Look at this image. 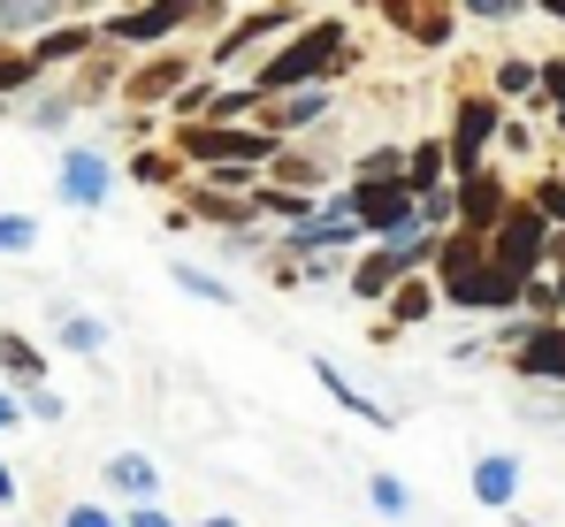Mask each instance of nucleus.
<instances>
[{
  "instance_id": "obj_1",
  "label": "nucleus",
  "mask_w": 565,
  "mask_h": 527,
  "mask_svg": "<svg viewBox=\"0 0 565 527\" xmlns=\"http://www.w3.org/2000/svg\"><path fill=\"white\" fill-rule=\"evenodd\" d=\"M436 291L451 306H467V314H512L527 298V275H512V267L489 253V230L451 222L444 245H436Z\"/></svg>"
},
{
  "instance_id": "obj_2",
  "label": "nucleus",
  "mask_w": 565,
  "mask_h": 527,
  "mask_svg": "<svg viewBox=\"0 0 565 527\" xmlns=\"http://www.w3.org/2000/svg\"><path fill=\"white\" fill-rule=\"evenodd\" d=\"M329 70H352V46H344V23H337V15H321V23H298V31L282 39L276 54L260 62V77H253V85L276 99V92H290V85H321Z\"/></svg>"
},
{
  "instance_id": "obj_3",
  "label": "nucleus",
  "mask_w": 565,
  "mask_h": 527,
  "mask_svg": "<svg viewBox=\"0 0 565 527\" xmlns=\"http://www.w3.org/2000/svg\"><path fill=\"white\" fill-rule=\"evenodd\" d=\"M177 154H184L191 169H230V161H253V169H268L282 154V130L268 123H177Z\"/></svg>"
},
{
  "instance_id": "obj_4",
  "label": "nucleus",
  "mask_w": 565,
  "mask_h": 527,
  "mask_svg": "<svg viewBox=\"0 0 565 527\" xmlns=\"http://www.w3.org/2000/svg\"><path fill=\"white\" fill-rule=\"evenodd\" d=\"M352 214H360V230L375 238V245H413V238H428V222H420V191L397 176V183H352Z\"/></svg>"
},
{
  "instance_id": "obj_5",
  "label": "nucleus",
  "mask_w": 565,
  "mask_h": 527,
  "mask_svg": "<svg viewBox=\"0 0 565 527\" xmlns=\"http://www.w3.org/2000/svg\"><path fill=\"white\" fill-rule=\"evenodd\" d=\"M551 238H558V222H551L535 199H512V207L497 214V230H489V253L512 267V275H543V261H551Z\"/></svg>"
},
{
  "instance_id": "obj_6",
  "label": "nucleus",
  "mask_w": 565,
  "mask_h": 527,
  "mask_svg": "<svg viewBox=\"0 0 565 527\" xmlns=\"http://www.w3.org/2000/svg\"><path fill=\"white\" fill-rule=\"evenodd\" d=\"M199 15H206L199 0H138V8H115L99 39H115V46H161L169 31H184Z\"/></svg>"
},
{
  "instance_id": "obj_7",
  "label": "nucleus",
  "mask_w": 565,
  "mask_h": 527,
  "mask_svg": "<svg viewBox=\"0 0 565 527\" xmlns=\"http://www.w3.org/2000/svg\"><path fill=\"white\" fill-rule=\"evenodd\" d=\"M375 15L390 31H405L413 46H451V31H459V0H375Z\"/></svg>"
},
{
  "instance_id": "obj_8",
  "label": "nucleus",
  "mask_w": 565,
  "mask_h": 527,
  "mask_svg": "<svg viewBox=\"0 0 565 527\" xmlns=\"http://www.w3.org/2000/svg\"><path fill=\"white\" fill-rule=\"evenodd\" d=\"M54 191H62V207H107L115 199V169H107V154H93V146H70L62 154V169H54Z\"/></svg>"
},
{
  "instance_id": "obj_9",
  "label": "nucleus",
  "mask_w": 565,
  "mask_h": 527,
  "mask_svg": "<svg viewBox=\"0 0 565 527\" xmlns=\"http://www.w3.org/2000/svg\"><path fill=\"white\" fill-rule=\"evenodd\" d=\"M504 130L497 99H459V123H451V176H467L489 161V138Z\"/></svg>"
},
{
  "instance_id": "obj_10",
  "label": "nucleus",
  "mask_w": 565,
  "mask_h": 527,
  "mask_svg": "<svg viewBox=\"0 0 565 527\" xmlns=\"http://www.w3.org/2000/svg\"><path fill=\"white\" fill-rule=\"evenodd\" d=\"M512 367H520L527 382H565V322H535V329H520Z\"/></svg>"
},
{
  "instance_id": "obj_11",
  "label": "nucleus",
  "mask_w": 565,
  "mask_h": 527,
  "mask_svg": "<svg viewBox=\"0 0 565 527\" xmlns=\"http://www.w3.org/2000/svg\"><path fill=\"white\" fill-rule=\"evenodd\" d=\"M184 85H191V54H153L146 70H130L122 99H130V107H161V99H177Z\"/></svg>"
},
{
  "instance_id": "obj_12",
  "label": "nucleus",
  "mask_w": 565,
  "mask_h": 527,
  "mask_svg": "<svg viewBox=\"0 0 565 527\" xmlns=\"http://www.w3.org/2000/svg\"><path fill=\"white\" fill-rule=\"evenodd\" d=\"M504 207H512V199H504V176L497 169H467L459 176V222H467V230H497Z\"/></svg>"
},
{
  "instance_id": "obj_13",
  "label": "nucleus",
  "mask_w": 565,
  "mask_h": 527,
  "mask_svg": "<svg viewBox=\"0 0 565 527\" xmlns=\"http://www.w3.org/2000/svg\"><path fill=\"white\" fill-rule=\"evenodd\" d=\"M93 46H99V31H93V23H77V15H70V23H46L31 54H39V70H70V62H85Z\"/></svg>"
},
{
  "instance_id": "obj_14",
  "label": "nucleus",
  "mask_w": 565,
  "mask_h": 527,
  "mask_svg": "<svg viewBox=\"0 0 565 527\" xmlns=\"http://www.w3.org/2000/svg\"><path fill=\"white\" fill-rule=\"evenodd\" d=\"M321 115H329V92H321V85H290V92L268 99V115H260V123L290 138V130H306V123H321Z\"/></svg>"
},
{
  "instance_id": "obj_15",
  "label": "nucleus",
  "mask_w": 565,
  "mask_h": 527,
  "mask_svg": "<svg viewBox=\"0 0 565 527\" xmlns=\"http://www.w3.org/2000/svg\"><path fill=\"white\" fill-rule=\"evenodd\" d=\"M276 31H298L290 23V8H260V15H245V23H230L222 31V46H214V62H245L260 39H276Z\"/></svg>"
},
{
  "instance_id": "obj_16",
  "label": "nucleus",
  "mask_w": 565,
  "mask_h": 527,
  "mask_svg": "<svg viewBox=\"0 0 565 527\" xmlns=\"http://www.w3.org/2000/svg\"><path fill=\"white\" fill-rule=\"evenodd\" d=\"M473 497L504 513V505L520 497V459H512V451H481V459H473Z\"/></svg>"
},
{
  "instance_id": "obj_17",
  "label": "nucleus",
  "mask_w": 565,
  "mask_h": 527,
  "mask_svg": "<svg viewBox=\"0 0 565 527\" xmlns=\"http://www.w3.org/2000/svg\"><path fill=\"white\" fill-rule=\"evenodd\" d=\"M99 474H107V489H115V497H130V505H146V497L161 489V474H153V459H146V451H115Z\"/></svg>"
},
{
  "instance_id": "obj_18",
  "label": "nucleus",
  "mask_w": 565,
  "mask_h": 527,
  "mask_svg": "<svg viewBox=\"0 0 565 527\" xmlns=\"http://www.w3.org/2000/svg\"><path fill=\"white\" fill-rule=\"evenodd\" d=\"M70 8H85V0H0V39H23V31H46V23H62Z\"/></svg>"
},
{
  "instance_id": "obj_19",
  "label": "nucleus",
  "mask_w": 565,
  "mask_h": 527,
  "mask_svg": "<svg viewBox=\"0 0 565 527\" xmlns=\"http://www.w3.org/2000/svg\"><path fill=\"white\" fill-rule=\"evenodd\" d=\"M444 169H451V138H420L413 154H405V183L428 199V191H444Z\"/></svg>"
},
{
  "instance_id": "obj_20",
  "label": "nucleus",
  "mask_w": 565,
  "mask_h": 527,
  "mask_svg": "<svg viewBox=\"0 0 565 527\" xmlns=\"http://www.w3.org/2000/svg\"><path fill=\"white\" fill-rule=\"evenodd\" d=\"M313 382H321V390H329V398H337L344 413H360V421H375V429H390V421H397V413H382L367 390H352V382H344V375H337L329 359H313Z\"/></svg>"
},
{
  "instance_id": "obj_21",
  "label": "nucleus",
  "mask_w": 565,
  "mask_h": 527,
  "mask_svg": "<svg viewBox=\"0 0 565 527\" xmlns=\"http://www.w3.org/2000/svg\"><path fill=\"white\" fill-rule=\"evenodd\" d=\"M0 367H8V382H46V351L31 345V337H15V329H0Z\"/></svg>"
},
{
  "instance_id": "obj_22",
  "label": "nucleus",
  "mask_w": 565,
  "mask_h": 527,
  "mask_svg": "<svg viewBox=\"0 0 565 527\" xmlns=\"http://www.w3.org/2000/svg\"><path fill=\"white\" fill-rule=\"evenodd\" d=\"M191 207H199L206 222H253V214H260V191H253V199H237V191H222V183H199V191H191Z\"/></svg>"
},
{
  "instance_id": "obj_23",
  "label": "nucleus",
  "mask_w": 565,
  "mask_h": 527,
  "mask_svg": "<svg viewBox=\"0 0 565 527\" xmlns=\"http://www.w3.org/2000/svg\"><path fill=\"white\" fill-rule=\"evenodd\" d=\"M436 298H444V291H436V283H420V267H413V275L390 291V322H397V329H413V322H428V306H436Z\"/></svg>"
},
{
  "instance_id": "obj_24",
  "label": "nucleus",
  "mask_w": 565,
  "mask_h": 527,
  "mask_svg": "<svg viewBox=\"0 0 565 527\" xmlns=\"http://www.w3.org/2000/svg\"><path fill=\"white\" fill-rule=\"evenodd\" d=\"M169 275H177V291H184V298H199V306H237V291H230L222 275H206V267L177 261V267H169Z\"/></svg>"
},
{
  "instance_id": "obj_25",
  "label": "nucleus",
  "mask_w": 565,
  "mask_h": 527,
  "mask_svg": "<svg viewBox=\"0 0 565 527\" xmlns=\"http://www.w3.org/2000/svg\"><path fill=\"white\" fill-rule=\"evenodd\" d=\"M31 77H39V54L31 46H0V99H23Z\"/></svg>"
},
{
  "instance_id": "obj_26",
  "label": "nucleus",
  "mask_w": 565,
  "mask_h": 527,
  "mask_svg": "<svg viewBox=\"0 0 565 527\" xmlns=\"http://www.w3.org/2000/svg\"><path fill=\"white\" fill-rule=\"evenodd\" d=\"M70 115H77V92H39V99L23 107L31 130H70Z\"/></svg>"
},
{
  "instance_id": "obj_27",
  "label": "nucleus",
  "mask_w": 565,
  "mask_h": 527,
  "mask_svg": "<svg viewBox=\"0 0 565 527\" xmlns=\"http://www.w3.org/2000/svg\"><path fill=\"white\" fill-rule=\"evenodd\" d=\"M177 169H184V154H130V183H146V191L177 183Z\"/></svg>"
},
{
  "instance_id": "obj_28",
  "label": "nucleus",
  "mask_w": 565,
  "mask_h": 527,
  "mask_svg": "<svg viewBox=\"0 0 565 527\" xmlns=\"http://www.w3.org/2000/svg\"><path fill=\"white\" fill-rule=\"evenodd\" d=\"M107 345V322L93 314H62V351H99Z\"/></svg>"
},
{
  "instance_id": "obj_29",
  "label": "nucleus",
  "mask_w": 565,
  "mask_h": 527,
  "mask_svg": "<svg viewBox=\"0 0 565 527\" xmlns=\"http://www.w3.org/2000/svg\"><path fill=\"white\" fill-rule=\"evenodd\" d=\"M31 245H39V222H31V214H0V253L15 261V253H31Z\"/></svg>"
},
{
  "instance_id": "obj_30",
  "label": "nucleus",
  "mask_w": 565,
  "mask_h": 527,
  "mask_svg": "<svg viewBox=\"0 0 565 527\" xmlns=\"http://www.w3.org/2000/svg\"><path fill=\"white\" fill-rule=\"evenodd\" d=\"M268 169H276V183H290V191H321V169H313V161H298V154H276Z\"/></svg>"
},
{
  "instance_id": "obj_31",
  "label": "nucleus",
  "mask_w": 565,
  "mask_h": 527,
  "mask_svg": "<svg viewBox=\"0 0 565 527\" xmlns=\"http://www.w3.org/2000/svg\"><path fill=\"white\" fill-rule=\"evenodd\" d=\"M397 176H405V154H397V146H375V154L360 161V183H397Z\"/></svg>"
},
{
  "instance_id": "obj_32",
  "label": "nucleus",
  "mask_w": 565,
  "mask_h": 527,
  "mask_svg": "<svg viewBox=\"0 0 565 527\" xmlns=\"http://www.w3.org/2000/svg\"><path fill=\"white\" fill-rule=\"evenodd\" d=\"M497 92H512V99H535V92H543V70H527V62H504V70H497Z\"/></svg>"
},
{
  "instance_id": "obj_33",
  "label": "nucleus",
  "mask_w": 565,
  "mask_h": 527,
  "mask_svg": "<svg viewBox=\"0 0 565 527\" xmlns=\"http://www.w3.org/2000/svg\"><path fill=\"white\" fill-rule=\"evenodd\" d=\"M527 306H535V322H558L565 283H543V275H527Z\"/></svg>"
},
{
  "instance_id": "obj_34",
  "label": "nucleus",
  "mask_w": 565,
  "mask_h": 527,
  "mask_svg": "<svg viewBox=\"0 0 565 527\" xmlns=\"http://www.w3.org/2000/svg\"><path fill=\"white\" fill-rule=\"evenodd\" d=\"M367 497H375V513H390V520H397V513H405V505H413V497H405V482H397V474H375V482H367Z\"/></svg>"
},
{
  "instance_id": "obj_35",
  "label": "nucleus",
  "mask_w": 565,
  "mask_h": 527,
  "mask_svg": "<svg viewBox=\"0 0 565 527\" xmlns=\"http://www.w3.org/2000/svg\"><path fill=\"white\" fill-rule=\"evenodd\" d=\"M169 107H177V123H199V115H206V107H214V85H199V77H191V85L177 92V99H169Z\"/></svg>"
},
{
  "instance_id": "obj_36",
  "label": "nucleus",
  "mask_w": 565,
  "mask_h": 527,
  "mask_svg": "<svg viewBox=\"0 0 565 527\" xmlns=\"http://www.w3.org/2000/svg\"><path fill=\"white\" fill-rule=\"evenodd\" d=\"M23 413H31V421H62V398H54L46 382H31V390H23Z\"/></svg>"
},
{
  "instance_id": "obj_37",
  "label": "nucleus",
  "mask_w": 565,
  "mask_h": 527,
  "mask_svg": "<svg viewBox=\"0 0 565 527\" xmlns=\"http://www.w3.org/2000/svg\"><path fill=\"white\" fill-rule=\"evenodd\" d=\"M459 8H467V15H481V23H512L527 0H459Z\"/></svg>"
},
{
  "instance_id": "obj_38",
  "label": "nucleus",
  "mask_w": 565,
  "mask_h": 527,
  "mask_svg": "<svg viewBox=\"0 0 565 527\" xmlns=\"http://www.w3.org/2000/svg\"><path fill=\"white\" fill-rule=\"evenodd\" d=\"M535 107H565V62H543V92H535Z\"/></svg>"
},
{
  "instance_id": "obj_39",
  "label": "nucleus",
  "mask_w": 565,
  "mask_h": 527,
  "mask_svg": "<svg viewBox=\"0 0 565 527\" xmlns=\"http://www.w3.org/2000/svg\"><path fill=\"white\" fill-rule=\"evenodd\" d=\"M62 527H130V520H115V513H99V505H70Z\"/></svg>"
},
{
  "instance_id": "obj_40",
  "label": "nucleus",
  "mask_w": 565,
  "mask_h": 527,
  "mask_svg": "<svg viewBox=\"0 0 565 527\" xmlns=\"http://www.w3.org/2000/svg\"><path fill=\"white\" fill-rule=\"evenodd\" d=\"M535 207H543L551 222H565V183H558V176H543V183H535Z\"/></svg>"
},
{
  "instance_id": "obj_41",
  "label": "nucleus",
  "mask_w": 565,
  "mask_h": 527,
  "mask_svg": "<svg viewBox=\"0 0 565 527\" xmlns=\"http://www.w3.org/2000/svg\"><path fill=\"white\" fill-rule=\"evenodd\" d=\"M130 527H177V520H169V513H161V505L146 497V505H130Z\"/></svg>"
},
{
  "instance_id": "obj_42",
  "label": "nucleus",
  "mask_w": 565,
  "mask_h": 527,
  "mask_svg": "<svg viewBox=\"0 0 565 527\" xmlns=\"http://www.w3.org/2000/svg\"><path fill=\"white\" fill-rule=\"evenodd\" d=\"M15 421H23V405H15V398L0 390V429H15Z\"/></svg>"
},
{
  "instance_id": "obj_43",
  "label": "nucleus",
  "mask_w": 565,
  "mask_h": 527,
  "mask_svg": "<svg viewBox=\"0 0 565 527\" xmlns=\"http://www.w3.org/2000/svg\"><path fill=\"white\" fill-rule=\"evenodd\" d=\"M0 505H15V474H8V459H0Z\"/></svg>"
},
{
  "instance_id": "obj_44",
  "label": "nucleus",
  "mask_w": 565,
  "mask_h": 527,
  "mask_svg": "<svg viewBox=\"0 0 565 527\" xmlns=\"http://www.w3.org/2000/svg\"><path fill=\"white\" fill-rule=\"evenodd\" d=\"M527 8H543V15H558V23H565V0H527Z\"/></svg>"
},
{
  "instance_id": "obj_45",
  "label": "nucleus",
  "mask_w": 565,
  "mask_h": 527,
  "mask_svg": "<svg viewBox=\"0 0 565 527\" xmlns=\"http://www.w3.org/2000/svg\"><path fill=\"white\" fill-rule=\"evenodd\" d=\"M551 253H558V283H565V238H551Z\"/></svg>"
},
{
  "instance_id": "obj_46",
  "label": "nucleus",
  "mask_w": 565,
  "mask_h": 527,
  "mask_svg": "<svg viewBox=\"0 0 565 527\" xmlns=\"http://www.w3.org/2000/svg\"><path fill=\"white\" fill-rule=\"evenodd\" d=\"M199 527H237V520H230V513H214V520H199Z\"/></svg>"
},
{
  "instance_id": "obj_47",
  "label": "nucleus",
  "mask_w": 565,
  "mask_h": 527,
  "mask_svg": "<svg viewBox=\"0 0 565 527\" xmlns=\"http://www.w3.org/2000/svg\"><path fill=\"white\" fill-rule=\"evenodd\" d=\"M558 130H565V107H558Z\"/></svg>"
}]
</instances>
